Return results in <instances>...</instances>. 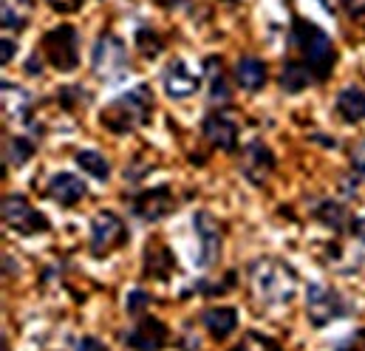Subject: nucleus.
I'll use <instances>...</instances> for the list:
<instances>
[{
	"mask_svg": "<svg viewBox=\"0 0 365 351\" xmlns=\"http://www.w3.org/2000/svg\"><path fill=\"white\" fill-rule=\"evenodd\" d=\"M201 323L215 340H227L238 326V312L232 306H212L201 315Z\"/></svg>",
	"mask_w": 365,
	"mask_h": 351,
	"instance_id": "obj_16",
	"label": "nucleus"
},
{
	"mask_svg": "<svg viewBox=\"0 0 365 351\" xmlns=\"http://www.w3.org/2000/svg\"><path fill=\"white\" fill-rule=\"evenodd\" d=\"M125 238H128V233H125V224H122L119 215H113V213H108V210H102V213L93 215V221H91V253L93 255H99V258L108 255L110 250L122 247Z\"/></svg>",
	"mask_w": 365,
	"mask_h": 351,
	"instance_id": "obj_6",
	"label": "nucleus"
},
{
	"mask_svg": "<svg viewBox=\"0 0 365 351\" xmlns=\"http://www.w3.org/2000/svg\"><path fill=\"white\" fill-rule=\"evenodd\" d=\"M162 86L168 91V96L173 99H187L198 91V77L184 66L182 60L168 63V68L162 71Z\"/></svg>",
	"mask_w": 365,
	"mask_h": 351,
	"instance_id": "obj_13",
	"label": "nucleus"
},
{
	"mask_svg": "<svg viewBox=\"0 0 365 351\" xmlns=\"http://www.w3.org/2000/svg\"><path fill=\"white\" fill-rule=\"evenodd\" d=\"M150 111H153V96H150V88L139 86L128 93H122L119 99H113L105 111H102V125L113 133H128L139 125H145L150 119Z\"/></svg>",
	"mask_w": 365,
	"mask_h": 351,
	"instance_id": "obj_2",
	"label": "nucleus"
},
{
	"mask_svg": "<svg viewBox=\"0 0 365 351\" xmlns=\"http://www.w3.org/2000/svg\"><path fill=\"white\" fill-rule=\"evenodd\" d=\"M317 218H320L326 227H331V230H346V227H349V213H346V207L337 204V201H326V204H320Z\"/></svg>",
	"mask_w": 365,
	"mask_h": 351,
	"instance_id": "obj_23",
	"label": "nucleus"
},
{
	"mask_svg": "<svg viewBox=\"0 0 365 351\" xmlns=\"http://www.w3.org/2000/svg\"><path fill=\"white\" fill-rule=\"evenodd\" d=\"M337 111L346 122H363L365 119V91L357 86H349L337 96Z\"/></svg>",
	"mask_w": 365,
	"mask_h": 351,
	"instance_id": "obj_18",
	"label": "nucleus"
},
{
	"mask_svg": "<svg viewBox=\"0 0 365 351\" xmlns=\"http://www.w3.org/2000/svg\"><path fill=\"white\" fill-rule=\"evenodd\" d=\"M312 80H314V71L309 68L306 60H286L283 74H280V83H283V88H286L289 93H297V91H303V88H309Z\"/></svg>",
	"mask_w": 365,
	"mask_h": 351,
	"instance_id": "obj_20",
	"label": "nucleus"
},
{
	"mask_svg": "<svg viewBox=\"0 0 365 351\" xmlns=\"http://www.w3.org/2000/svg\"><path fill=\"white\" fill-rule=\"evenodd\" d=\"M201 131H204V139L218 151H235V145H238V125L227 111L210 113L204 119Z\"/></svg>",
	"mask_w": 365,
	"mask_h": 351,
	"instance_id": "obj_9",
	"label": "nucleus"
},
{
	"mask_svg": "<svg viewBox=\"0 0 365 351\" xmlns=\"http://www.w3.org/2000/svg\"><path fill=\"white\" fill-rule=\"evenodd\" d=\"M250 283L255 297H261L264 303H289L297 292V275L286 261H274V258H261L250 266Z\"/></svg>",
	"mask_w": 365,
	"mask_h": 351,
	"instance_id": "obj_1",
	"label": "nucleus"
},
{
	"mask_svg": "<svg viewBox=\"0 0 365 351\" xmlns=\"http://www.w3.org/2000/svg\"><path fill=\"white\" fill-rule=\"evenodd\" d=\"M343 3H346V9L351 14H363L365 11V0H343Z\"/></svg>",
	"mask_w": 365,
	"mask_h": 351,
	"instance_id": "obj_32",
	"label": "nucleus"
},
{
	"mask_svg": "<svg viewBox=\"0 0 365 351\" xmlns=\"http://www.w3.org/2000/svg\"><path fill=\"white\" fill-rule=\"evenodd\" d=\"M142 261H145V272H148L150 278L165 280V278L173 275V253H170L165 244H150Z\"/></svg>",
	"mask_w": 365,
	"mask_h": 351,
	"instance_id": "obj_19",
	"label": "nucleus"
},
{
	"mask_svg": "<svg viewBox=\"0 0 365 351\" xmlns=\"http://www.w3.org/2000/svg\"><path fill=\"white\" fill-rule=\"evenodd\" d=\"M351 171L357 178H365V139L351 151Z\"/></svg>",
	"mask_w": 365,
	"mask_h": 351,
	"instance_id": "obj_27",
	"label": "nucleus"
},
{
	"mask_svg": "<svg viewBox=\"0 0 365 351\" xmlns=\"http://www.w3.org/2000/svg\"><path fill=\"white\" fill-rule=\"evenodd\" d=\"M306 312H309V320L314 326H326L343 315H349V303L329 286H320V283H309L306 289Z\"/></svg>",
	"mask_w": 365,
	"mask_h": 351,
	"instance_id": "obj_5",
	"label": "nucleus"
},
{
	"mask_svg": "<svg viewBox=\"0 0 365 351\" xmlns=\"http://www.w3.org/2000/svg\"><path fill=\"white\" fill-rule=\"evenodd\" d=\"M136 46H139V51H142L145 57H156L165 43H162V37L153 34V31H139V34H136Z\"/></svg>",
	"mask_w": 365,
	"mask_h": 351,
	"instance_id": "obj_25",
	"label": "nucleus"
},
{
	"mask_svg": "<svg viewBox=\"0 0 365 351\" xmlns=\"http://www.w3.org/2000/svg\"><path fill=\"white\" fill-rule=\"evenodd\" d=\"M31 156H34V145H31L29 139L11 136V139L6 142V162H9V165H23V162H29Z\"/></svg>",
	"mask_w": 365,
	"mask_h": 351,
	"instance_id": "obj_24",
	"label": "nucleus"
},
{
	"mask_svg": "<svg viewBox=\"0 0 365 351\" xmlns=\"http://www.w3.org/2000/svg\"><path fill=\"white\" fill-rule=\"evenodd\" d=\"M272 168H274V156L264 142H252L244 151V156H241V171H244V176L252 184H264L267 176L272 173Z\"/></svg>",
	"mask_w": 365,
	"mask_h": 351,
	"instance_id": "obj_12",
	"label": "nucleus"
},
{
	"mask_svg": "<svg viewBox=\"0 0 365 351\" xmlns=\"http://www.w3.org/2000/svg\"><path fill=\"white\" fill-rule=\"evenodd\" d=\"M43 51L48 57V66H54L57 71L68 74L80 66V34L74 26L63 23L57 29H51L43 37Z\"/></svg>",
	"mask_w": 365,
	"mask_h": 351,
	"instance_id": "obj_4",
	"label": "nucleus"
},
{
	"mask_svg": "<svg viewBox=\"0 0 365 351\" xmlns=\"http://www.w3.org/2000/svg\"><path fill=\"white\" fill-rule=\"evenodd\" d=\"M267 77H269L267 63L258 57H241L235 66V83L244 91H261L267 86Z\"/></svg>",
	"mask_w": 365,
	"mask_h": 351,
	"instance_id": "obj_17",
	"label": "nucleus"
},
{
	"mask_svg": "<svg viewBox=\"0 0 365 351\" xmlns=\"http://www.w3.org/2000/svg\"><path fill=\"white\" fill-rule=\"evenodd\" d=\"M14 51H17V46H14V40H9V37H3V43H0V54H3V63H11V57H14Z\"/></svg>",
	"mask_w": 365,
	"mask_h": 351,
	"instance_id": "obj_31",
	"label": "nucleus"
},
{
	"mask_svg": "<svg viewBox=\"0 0 365 351\" xmlns=\"http://www.w3.org/2000/svg\"><path fill=\"white\" fill-rule=\"evenodd\" d=\"M86 193H88L86 181L74 173H57L51 178V184H48V195H51L57 204H63V207L80 204V201L86 198Z\"/></svg>",
	"mask_w": 365,
	"mask_h": 351,
	"instance_id": "obj_14",
	"label": "nucleus"
},
{
	"mask_svg": "<svg viewBox=\"0 0 365 351\" xmlns=\"http://www.w3.org/2000/svg\"><path fill=\"white\" fill-rule=\"evenodd\" d=\"M48 6H54L57 11H74V9H80L83 6V0H46Z\"/></svg>",
	"mask_w": 365,
	"mask_h": 351,
	"instance_id": "obj_30",
	"label": "nucleus"
},
{
	"mask_svg": "<svg viewBox=\"0 0 365 351\" xmlns=\"http://www.w3.org/2000/svg\"><path fill=\"white\" fill-rule=\"evenodd\" d=\"M207 71H210V99L212 102H227L230 99V86L221 74V60L218 57H210L207 60Z\"/></svg>",
	"mask_w": 365,
	"mask_h": 351,
	"instance_id": "obj_22",
	"label": "nucleus"
},
{
	"mask_svg": "<svg viewBox=\"0 0 365 351\" xmlns=\"http://www.w3.org/2000/svg\"><path fill=\"white\" fill-rule=\"evenodd\" d=\"M165 6H179V3H184V0H162Z\"/></svg>",
	"mask_w": 365,
	"mask_h": 351,
	"instance_id": "obj_36",
	"label": "nucleus"
},
{
	"mask_svg": "<svg viewBox=\"0 0 365 351\" xmlns=\"http://www.w3.org/2000/svg\"><path fill=\"white\" fill-rule=\"evenodd\" d=\"M68 346H74V349H105V343L96 340V337H74V340H68Z\"/></svg>",
	"mask_w": 365,
	"mask_h": 351,
	"instance_id": "obj_29",
	"label": "nucleus"
},
{
	"mask_svg": "<svg viewBox=\"0 0 365 351\" xmlns=\"http://www.w3.org/2000/svg\"><path fill=\"white\" fill-rule=\"evenodd\" d=\"M148 303H150V295H148L145 289H133V292L128 295V300H125V309H128L130 315H139Z\"/></svg>",
	"mask_w": 365,
	"mask_h": 351,
	"instance_id": "obj_26",
	"label": "nucleus"
},
{
	"mask_svg": "<svg viewBox=\"0 0 365 351\" xmlns=\"http://www.w3.org/2000/svg\"><path fill=\"white\" fill-rule=\"evenodd\" d=\"M250 346H267V349H269V346H274V343L261 340V337H258V340H255V337H250V340H244V343H241V349H250Z\"/></svg>",
	"mask_w": 365,
	"mask_h": 351,
	"instance_id": "obj_33",
	"label": "nucleus"
},
{
	"mask_svg": "<svg viewBox=\"0 0 365 351\" xmlns=\"http://www.w3.org/2000/svg\"><path fill=\"white\" fill-rule=\"evenodd\" d=\"M292 43L303 51L309 68L314 71V77H329L331 68H334V46H331V37L312 26V23H303V20H294V29H292Z\"/></svg>",
	"mask_w": 365,
	"mask_h": 351,
	"instance_id": "obj_3",
	"label": "nucleus"
},
{
	"mask_svg": "<svg viewBox=\"0 0 365 351\" xmlns=\"http://www.w3.org/2000/svg\"><path fill=\"white\" fill-rule=\"evenodd\" d=\"M26 71H29V74H40V71H43V68H40V63H37V57H29Z\"/></svg>",
	"mask_w": 365,
	"mask_h": 351,
	"instance_id": "obj_34",
	"label": "nucleus"
},
{
	"mask_svg": "<svg viewBox=\"0 0 365 351\" xmlns=\"http://www.w3.org/2000/svg\"><path fill=\"white\" fill-rule=\"evenodd\" d=\"M3 221H6L11 230L26 233V235H31V233H46V230H48L46 215L37 213L23 195H6V201H3Z\"/></svg>",
	"mask_w": 365,
	"mask_h": 351,
	"instance_id": "obj_8",
	"label": "nucleus"
},
{
	"mask_svg": "<svg viewBox=\"0 0 365 351\" xmlns=\"http://www.w3.org/2000/svg\"><path fill=\"white\" fill-rule=\"evenodd\" d=\"M354 233H357V235H360V238L365 241V215H363V218H357V221H354Z\"/></svg>",
	"mask_w": 365,
	"mask_h": 351,
	"instance_id": "obj_35",
	"label": "nucleus"
},
{
	"mask_svg": "<svg viewBox=\"0 0 365 351\" xmlns=\"http://www.w3.org/2000/svg\"><path fill=\"white\" fill-rule=\"evenodd\" d=\"M20 26H23V17H17V11H14L9 3H3V29L14 31V29H20Z\"/></svg>",
	"mask_w": 365,
	"mask_h": 351,
	"instance_id": "obj_28",
	"label": "nucleus"
},
{
	"mask_svg": "<svg viewBox=\"0 0 365 351\" xmlns=\"http://www.w3.org/2000/svg\"><path fill=\"white\" fill-rule=\"evenodd\" d=\"M176 204H173V195H170L168 187H153V190H145L133 198V215L142 218V221H159Z\"/></svg>",
	"mask_w": 365,
	"mask_h": 351,
	"instance_id": "obj_10",
	"label": "nucleus"
},
{
	"mask_svg": "<svg viewBox=\"0 0 365 351\" xmlns=\"http://www.w3.org/2000/svg\"><path fill=\"white\" fill-rule=\"evenodd\" d=\"M93 71L105 80H113V77L128 71V51H125L119 37L105 34V37L96 40V46H93Z\"/></svg>",
	"mask_w": 365,
	"mask_h": 351,
	"instance_id": "obj_7",
	"label": "nucleus"
},
{
	"mask_svg": "<svg viewBox=\"0 0 365 351\" xmlns=\"http://www.w3.org/2000/svg\"><path fill=\"white\" fill-rule=\"evenodd\" d=\"M198 238H201V255L198 261L201 266H212V263L221 258V227L218 221L210 215V213H195V221H192Z\"/></svg>",
	"mask_w": 365,
	"mask_h": 351,
	"instance_id": "obj_11",
	"label": "nucleus"
},
{
	"mask_svg": "<svg viewBox=\"0 0 365 351\" xmlns=\"http://www.w3.org/2000/svg\"><path fill=\"white\" fill-rule=\"evenodd\" d=\"M74 159H77V165L88 176L99 178V181H108V176H110V162H108L99 151H77Z\"/></svg>",
	"mask_w": 365,
	"mask_h": 351,
	"instance_id": "obj_21",
	"label": "nucleus"
},
{
	"mask_svg": "<svg viewBox=\"0 0 365 351\" xmlns=\"http://www.w3.org/2000/svg\"><path fill=\"white\" fill-rule=\"evenodd\" d=\"M168 340V326L156 317H145L133 332H128L125 343L133 349H162Z\"/></svg>",
	"mask_w": 365,
	"mask_h": 351,
	"instance_id": "obj_15",
	"label": "nucleus"
}]
</instances>
